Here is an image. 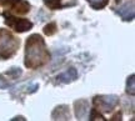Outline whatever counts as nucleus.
<instances>
[{
	"instance_id": "2",
	"label": "nucleus",
	"mask_w": 135,
	"mask_h": 121,
	"mask_svg": "<svg viewBox=\"0 0 135 121\" xmlns=\"http://www.w3.org/2000/svg\"><path fill=\"white\" fill-rule=\"evenodd\" d=\"M10 50H14V40L4 31H0V53L4 54L5 51L10 54Z\"/></svg>"
},
{
	"instance_id": "3",
	"label": "nucleus",
	"mask_w": 135,
	"mask_h": 121,
	"mask_svg": "<svg viewBox=\"0 0 135 121\" xmlns=\"http://www.w3.org/2000/svg\"><path fill=\"white\" fill-rule=\"evenodd\" d=\"M6 24L11 26L13 29H15L16 31H25L31 28V23H29L28 20H24V19H16V18H8L6 20Z\"/></svg>"
},
{
	"instance_id": "5",
	"label": "nucleus",
	"mask_w": 135,
	"mask_h": 121,
	"mask_svg": "<svg viewBox=\"0 0 135 121\" xmlns=\"http://www.w3.org/2000/svg\"><path fill=\"white\" fill-rule=\"evenodd\" d=\"M119 14L124 18L125 20H131L134 16V1L126 3L125 5H123L120 9H119Z\"/></svg>"
},
{
	"instance_id": "1",
	"label": "nucleus",
	"mask_w": 135,
	"mask_h": 121,
	"mask_svg": "<svg viewBox=\"0 0 135 121\" xmlns=\"http://www.w3.org/2000/svg\"><path fill=\"white\" fill-rule=\"evenodd\" d=\"M35 40H31L30 44L28 43V51H26V65L28 66H34V65H38L40 64V60H43L44 58V44L40 45L39 48V44L41 41V38L38 36H34Z\"/></svg>"
},
{
	"instance_id": "4",
	"label": "nucleus",
	"mask_w": 135,
	"mask_h": 121,
	"mask_svg": "<svg viewBox=\"0 0 135 121\" xmlns=\"http://www.w3.org/2000/svg\"><path fill=\"white\" fill-rule=\"evenodd\" d=\"M95 102L99 105V109L101 110H110L111 107L116 104V97L115 96H103L97 97Z\"/></svg>"
},
{
	"instance_id": "6",
	"label": "nucleus",
	"mask_w": 135,
	"mask_h": 121,
	"mask_svg": "<svg viewBox=\"0 0 135 121\" xmlns=\"http://www.w3.org/2000/svg\"><path fill=\"white\" fill-rule=\"evenodd\" d=\"M45 3L46 5L56 9V8H61V6H66V5H74L75 0H45Z\"/></svg>"
},
{
	"instance_id": "7",
	"label": "nucleus",
	"mask_w": 135,
	"mask_h": 121,
	"mask_svg": "<svg viewBox=\"0 0 135 121\" xmlns=\"http://www.w3.org/2000/svg\"><path fill=\"white\" fill-rule=\"evenodd\" d=\"M90 4L94 6V8H101L108 3V0H89Z\"/></svg>"
},
{
	"instance_id": "8",
	"label": "nucleus",
	"mask_w": 135,
	"mask_h": 121,
	"mask_svg": "<svg viewBox=\"0 0 135 121\" xmlns=\"http://www.w3.org/2000/svg\"><path fill=\"white\" fill-rule=\"evenodd\" d=\"M130 94H134V78H130Z\"/></svg>"
}]
</instances>
